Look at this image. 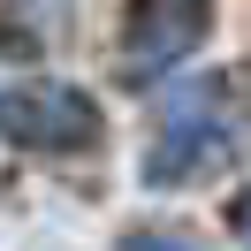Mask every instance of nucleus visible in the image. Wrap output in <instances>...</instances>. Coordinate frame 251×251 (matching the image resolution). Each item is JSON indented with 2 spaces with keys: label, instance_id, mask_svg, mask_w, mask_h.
Returning <instances> with one entry per match:
<instances>
[{
  "label": "nucleus",
  "instance_id": "4",
  "mask_svg": "<svg viewBox=\"0 0 251 251\" xmlns=\"http://www.w3.org/2000/svg\"><path fill=\"white\" fill-rule=\"evenodd\" d=\"M122 251H198V244L175 228H137V236H122Z\"/></svg>",
  "mask_w": 251,
  "mask_h": 251
},
{
  "label": "nucleus",
  "instance_id": "2",
  "mask_svg": "<svg viewBox=\"0 0 251 251\" xmlns=\"http://www.w3.org/2000/svg\"><path fill=\"white\" fill-rule=\"evenodd\" d=\"M0 137L23 145V152H76V145H99V99L76 92V84H8L0 92Z\"/></svg>",
  "mask_w": 251,
  "mask_h": 251
},
{
  "label": "nucleus",
  "instance_id": "1",
  "mask_svg": "<svg viewBox=\"0 0 251 251\" xmlns=\"http://www.w3.org/2000/svg\"><path fill=\"white\" fill-rule=\"evenodd\" d=\"M228 145H236V84L228 76H198V84H183L168 99V114H160L137 175L145 183H190L213 160H228Z\"/></svg>",
  "mask_w": 251,
  "mask_h": 251
},
{
  "label": "nucleus",
  "instance_id": "3",
  "mask_svg": "<svg viewBox=\"0 0 251 251\" xmlns=\"http://www.w3.org/2000/svg\"><path fill=\"white\" fill-rule=\"evenodd\" d=\"M205 23H213L205 0H137V8L122 16V76L129 84L168 76V69L205 38Z\"/></svg>",
  "mask_w": 251,
  "mask_h": 251
}]
</instances>
